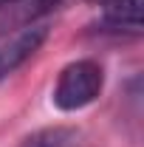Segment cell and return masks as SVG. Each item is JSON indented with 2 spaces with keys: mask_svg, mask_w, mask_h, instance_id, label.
I'll use <instances>...</instances> for the list:
<instances>
[{
  "mask_svg": "<svg viewBox=\"0 0 144 147\" xmlns=\"http://www.w3.org/2000/svg\"><path fill=\"white\" fill-rule=\"evenodd\" d=\"M45 37H48V26H28L17 31L11 40H6L0 45V79H6L14 68H20L45 42Z\"/></svg>",
  "mask_w": 144,
  "mask_h": 147,
  "instance_id": "cell-2",
  "label": "cell"
},
{
  "mask_svg": "<svg viewBox=\"0 0 144 147\" xmlns=\"http://www.w3.org/2000/svg\"><path fill=\"white\" fill-rule=\"evenodd\" d=\"M59 0H0V37L11 28H28L34 20Z\"/></svg>",
  "mask_w": 144,
  "mask_h": 147,
  "instance_id": "cell-3",
  "label": "cell"
},
{
  "mask_svg": "<svg viewBox=\"0 0 144 147\" xmlns=\"http://www.w3.org/2000/svg\"><path fill=\"white\" fill-rule=\"evenodd\" d=\"M26 147H88L82 142V136L76 130H68V127H54V130H42L31 136Z\"/></svg>",
  "mask_w": 144,
  "mask_h": 147,
  "instance_id": "cell-5",
  "label": "cell"
},
{
  "mask_svg": "<svg viewBox=\"0 0 144 147\" xmlns=\"http://www.w3.org/2000/svg\"><path fill=\"white\" fill-rule=\"evenodd\" d=\"M105 88V71L93 59H76L65 65L54 85V105L59 110H79L90 105Z\"/></svg>",
  "mask_w": 144,
  "mask_h": 147,
  "instance_id": "cell-1",
  "label": "cell"
},
{
  "mask_svg": "<svg viewBox=\"0 0 144 147\" xmlns=\"http://www.w3.org/2000/svg\"><path fill=\"white\" fill-rule=\"evenodd\" d=\"M102 28L105 31L141 34V28H144V0H110V3H105Z\"/></svg>",
  "mask_w": 144,
  "mask_h": 147,
  "instance_id": "cell-4",
  "label": "cell"
},
{
  "mask_svg": "<svg viewBox=\"0 0 144 147\" xmlns=\"http://www.w3.org/2000/svg\"><path fill=\"white\" fill-rule=\"evenodd\" d=\"M88 3H99V6H105V3H110V0H88Z\"/></svg>",
  "mask_w": 144,
  "mask_h": 147,
  "instance_id": "cell-6",
  "label": "cell"
}]
</instances>
